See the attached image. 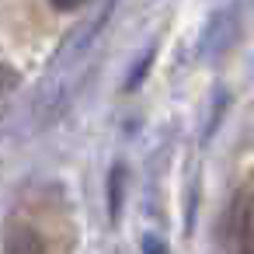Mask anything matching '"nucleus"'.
Listing matches in <instances>:
<instances>
[{
    "mask_svg": "<svg viewBox=\"0 0 254 254\" xmlns=\"http://www.w3.org/2000/svg\"><path fill=\"white\" fill-rule=\"evenodd\" d=\"M4 254H49V244H46V237L32 223H14L7 230Z\"/></svg>",
    "mask_w": 254,
    "mask_h": 254,
    "instance_id": "obj_1",
    "label": "nucleus"
},
{
    "mask_svg": "<svg viewBox=\"0 0 254 254\" xmlns=\"http://www.w3.org/2000/svg\"><path fill=\"white\" fill-rule=\"evenodd\" d=\"M14 84H18V73H14L11 66H0V98H4Z\"/></svg>",
    "mask_w": 254,
    "mask_h": 254,
    "instance_id": "obj_3",
    "label": "nucleus"
},
{
    "mask_svg": "<svg viewBox=\"0 0 254 254\" xmlns=\"http://www.w3.org/2000/svg\"><path fill=\"white\" fill-rule=\"evenodd\" d=\"M233 233H237V251H240V254H254V195H247V198L240 202Z\"/></svg>",
    "mask_w": 254,
    "mask_h": 254,
    "instance_id": "obj_2",
    "label": "nucleus"
}]
</instances>
